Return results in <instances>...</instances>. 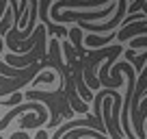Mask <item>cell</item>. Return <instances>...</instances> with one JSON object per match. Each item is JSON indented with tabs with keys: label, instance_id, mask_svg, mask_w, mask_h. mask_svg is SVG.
I'll return each instance as SVG.
<instances>
[{
	"label": "cell",
	"instance_id": "cell-1",
	"mask_svg": "<svg viewBox=\"0 0 147 139\" xmlns=\"http://www.w3.org/2000/svg\"><path fill=\"white\" fill-rule=\"evenodd\" d=\"M117 11V0L108 2L104 9H97V11H63V13H56L52 11L50 7V20L56 24V26H63V24H71V22H89V24H95L97 20L106 18V15L115 13Z\"/></svg>",
	"mask_w": 147,
	"mask_h": 139
},
{
	"label": "cell",
	"instance_id": "cell-2",
	"mask_svg": "<svg viewBox=\"0 0 147 139\" xmlns=\"http://www.w3.org/2000/svg\"><path fill=\"white\" fill-rule=\"evenodd\" d=\"M50 7H52L50 0H41V2H39V15H41V22H43V26H46V31H50L56 39L59 37H67V33H69L67 28L65 26H56V24L50 20V15H48L50 13Z\"/></svg>",
	"mask_w": 147,
	"mask_h": 139
},
{
	"label": "cell",
	"instance_id": "cell-3",
	"mask_svg": "<svg viewBox=\"0 0 147 139\" xmlns=\"http://www.w3.org/2000/svg\"><path fill=\"white\" fill-rule=\"evenodd\" d=\"M113 39H117V31L110 33V35H87V37H84V42H87L89 48L97 50L100 46H110V42H113Z\"/></svg>",
	"mask_w": 147,
	"mask_h": 139
},
{
	"label": "cell",
	"instance_id": "cell-4",
	"mask_svg": "<svg viewBox=\"0 0 147 139\" xmlns=\"http://www.w3.org/2000/svg\"><path fill=\"white\" fill-rule=\"evenodd\" d=\"M43 83H59V76H56L54 72H43V74H39V76L32 78V87L43 85Z\"/></svg>",
	"mask_w": 147,
	"mask_h": 139
},
{
	"label": "cell",
	"instance_id": "cell-5",
	"mask_svg": "<svg viewBox=\"0 0 147 139\" xmlns=\"http://www.w3.org/2000/svg\"><path fill=\"white\" fill-rule=\"evenodd\" d=\"M22 98H24V93H22V91H15V93H11L9 100H2V107L11 111V109H15V107L20 104V100H22Z\"/></svg>",
	"mask_w": 147,
	"mask_h": 139
},
{
	"label": "cell",
	"instance_id": "cell-6",
	"mask_svg": "<svg viewBox=\"0 0 147 139\" xmlns=\"http://www.w3.org/2000/svg\"><path fill=\"white\" fill-rule=\"evenodd\" d=\"M26 128H35V130H37V115H24V117H22L18 130H22V133H24Z\"/></svg>",
	"mask_w": 147,
	"mask_h": 139
},
{
	"label": "cell",
	"instance_id": "cell-7",
	"mask_svg": "<svg viewBox=\"0 0 147 139\" xmlns=\"http://www.w3.org/2000/svg\"><path fill=\"white\" fill-rule=\"evenodd\" d=\"M35 139H50V135H48V130L41 128V130H37V137Z\"/></svg>",
	"mask_w": 147,
	"mask_h": 139
},
{
	"label": "cell",
	"instance_id": "cell-8",
	"mask_svg": "<svg viewBox=\"0 0 147 139\" xmlns=\"http://www.w3.org/2000/svg\"><path fill=\"white\" fill-rule=\"evenodd\" d=\"M0 117H2V109H0Z\"/></svg>",
	"mask_w": 147,
	"mask_h": 139
}]
</instances>
